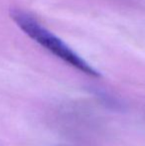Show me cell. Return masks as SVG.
Wrapping results in <instances>:
<instances>
[{
	"instance_id": "6da1fadb",
	"label": "cell",
	"mask_w": 145,
	"mask_h": 146,
	"mask_svg": "<svg viewBox=\"0 0 145 146\" xmlns=\"http://www.w3.org/2000/svg\"><path fill=\"white\" fill-rule=\"evenodd\" d=\"M11 18L29 38L52 53L57 58L66 62L77 70H79L83 74L95 78L101 76L97 70L73 52L64 41L45 28L30 14L21 10L13 9L11 11Z\"/></svg>"
}]
</instances>
